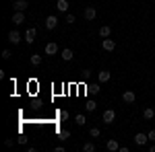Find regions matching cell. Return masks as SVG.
<instances>
[{
  "label": "cell",
  "instance_id": "5b68a950",
  "mask_svg": "<svg viewBox=\"0 0 155 152\" xmlns=\"http://www.w3.org/2000/svg\"><path fill=\"white\" fill-rule=\"evenodd\" d=\"M83 17L87 19V21H93V19L97 17V11H95V6H87V8H85V12H83Z\"/></svg>",
  "mask_w": 155,
  "mask_h": 152
},
{
  "label": "cell",
  "instance_id": "cb8c5ba5",
  "mask_svg": "<svg viewBox=\"0 0 155 152\" xmlns=\"http://www.w3.org/2000/svg\"><path fill=\"white\" fill-rule=\"evenodd\" d=\"M64 21H66L68 25H71V23H74V14H66V19H64Z\"/></svg>",
  "mask_w": 155,
  "mask_h": 152
},
{
  "label": "cell",
  "instance_id": "d6986e66",
  "mask_svg": "<svg viewBox=\"0 0 155 152\" xmlns=\"http://www.w3.org/2000/svg\"><path fill=\"white\" fill-rule=\"evenodd\" d=\"M83 152H95V144H93V142H85L83 144Z\"/></svg>",
  "mask_w": 155,
  "mask_h": 152
},
{
  "label": "cell",
  "instance_id": "ac0fdd59",
  "mask_svg": "<svg viewBox=\"0 0 155 152\" xmlns=\"http://www.w3.org/2000/svg\"><path fill=\"white\" fill-rule=\"evenodd\" d=\"M74 123H77V126H85V123H87V117H85L83 113L74 115Z\"/></svg>",
  "mask_w": 155,
  "mask_h": 152
},
{
  "label": "cell",
  "instance_id": "4fadbf2b",
  "mask_svg": "<svg viewBox=\"0 0 155 152\" xmlns=\"http://www.w3.org/2000/svg\"><path fill=\"white\" fill-rule=\"evenodd\" d=\"M106 148L110 152H116V150H120V144L116 140H114V138H112V140H107V144H106Z\"/></svg>",
  "mask_w": 155,
  "mask_h": 152
},
{
  "label": "cell",
  "instance_id": "5bb4252c",
  "mask_svg": "<svg viewBox=\"0 0 155 152\" xmlns=\"http://www.w3.org/2000/svg\"><path fill=\"white\" fill-rule=\"evenodd\" d=\"M56 8H58L60 12H66L68 11V0H58V2H56Z\"/></svg>",
  "mask_w": 155,
  "mask_h": 152
},
{
  "label": "cell",
  "instance_id": "52a82bcc",
  "mask_svg": "<svg viewBox=\"0 0 155 152\" xmlns=\"http://www.w3.org/2000/svg\"><path fill=\"white\" fill-rule=\"evenodd\" d=\"M147 142H149V136H145L143 132H139V134L134 136V144H137V146H145Z\"/></svg>",
  "mask_w": 155,
  "mask_h": 152
},
{
  "label": "cell",
  "instance_id": "277c9868",
  "mask_svg": "<svg viewBox=\"0 0 155 152\" xmlns=\"http://www.w3.org/2000/svg\"><path fill=\"white\" fill-rule=\"evenodd\" d=\"M27 6H29V2H27V0H15V2H12V8H15V11L25 12V11H27Z\"/></svg>",
  "mask_w": 155,
  "mask_h": 152
},
{
  "label": "cell",
  "instance_id": "30bf717a",
  "mask_svg": "<svg viewBox=\"0 0 155 152\" xmlns=\"http://www.w3.org/2000/svg\"><path fill=\"white\" fill-rule=\"evenodd\" d=\"M12 23H15V25L25 23V14H23L21 11H15V14H12Z\"/></svg>",
  "mask_w": 155,
  "mask_h": 152
},
{
  "label": "cell",
  "instance_id": "6da1fadb",
  "mask_svg": "<svg viewBox=\"0 0 155 152\" xmlns=\"http://www.w3.org/2000/svg\"><path fill=\"white\" fill-rule=\"evenodd\" d=\"M101 119H104V123L112 126V123H114V119H116V111H114V109H106V111H104V115H101Z\"/></svg>",
  "mask_w": 155,
  "mask_h": 152
},
{
  "label": "cell",
  "instance_id": "44dd1931",
  "mask_svg": "<svg viewBox=\"0 0 155 152\" xmlns=\"http://www.w3.org/2000/svg\"><path fill=\"white\" fill-rule=\"evenodd\" d=\"M95 101H87V103H85V109H87V111H95Z\"/></svg>",
  "mask_w": 155,
  "mask_h": 152
},
{
  "label": "cell",
  "instance_id": "e0dca14e",
  "mask_svg": "<svg viewBox=\"0 0 155 152\" xmlns=\"http://www.w3.org/2000/svg\"><path fill=\"white\" fill-rule=\"evenodd\" d=\"M62 60H64V62H71L72 60V49H68V47L62 49Z\"/></svg>",
  "mask_w": 155,
  "mask_h": 152
},
{
  "label": "cell",
  "instance_id": "2e32d148",
  "mask_svg": "<svg viewBox=\"0 0 155 152\" xmlns=\"http://www.w3.org/2000/svg\"><path fill=\"white\" fill-rule=\"evenodd\" d=\"M99 35H101V37H104V39H106V37H110V35H112V29H110L107 25H104V27L99 29Z\"/></svg>",
  "mask_w": 155,
  "mask_h": 152
},
{
  "label": "cell",
  "instance_id": "484cf974",
  "mask_svg": "<svg viewBox=\"0 0 155 152\" xmlns=\"http://www.w3.org/2000/svg\"><path fill=\"white\" fill-rule=\"evenodd\" d=\"M147 136H149V140H153V142H155V129H151V132H149Z\"/></svg>",
  "mask_w": 155,
  "mask_h": 152
},
{
  "label": "cell",
  "instance_id": "7a4b0ae2",
  "mask_svg": "<svg viewBox=\"0 0 155 152\" xmlns=\"http://www.w3.org/2000/svg\"><path fill=\"white\" fill-rule=\"evenodd\" d=\"M35 35H37V29H35V27H29V29L25 31V41L31 45V43L35 41Z\"/></svg>",
  "mask_w": 155,
  "mask_h": 152
},
{
  "label": "cell",
  "instance_id": "ba28073f",
  "mask_svg": "<svg viewBox=\"0 0 155 152\" xmlns=\"http://www.w3.org/2000/svg\"><path fill=\"white\" fill-rule=\"evenodd\" d=\"M122 101L124 103H134L137 101V95L132 93V91H126V93H122Z\"/></svg>",
  "mask_w": 155,
  "mask_h": 152
},
{
  "label": "cell",
  "instance_id": "8fae6325",
  "mask_svg": "<svg viewBox=\"0 0 155 152\" xmlns=\"http://www.w3.org/2000/svg\"><path fill=\"white\" fill-rule=\"evenodd\" d=\"M8 41H11L12 45H17V43L21 41V33H19V31H11V33H8Z\"/></svg>",
  "mask_w": 155,
  "mask_h": 152
},
{
  "label": "cell",
  "instance_id": "7402d4cb",
  "mask_svg": "<svg viewBox=\"0 0 155 152\" xmlns=\"http://www.w3.org/2000/svg\"><path fill=\"white\" fill-rule=\"evenodd\" d=\"M99 134H101V132H99V128H91V129H89V136H91V138H97Z\"/></svg>",
  "mask_w": 155,
  "mask_h": 152
},
{
  "label": "cell",
  "instance_id": "603a6c76",
  "mask_svg": "<svg viewBox=\"0 0 155 152\" xmlns=\"http://www.w3.org/2000/svg\"><path fill=\"white\" fill-rule=\"evenodd\" d=\"M58 136H60V140H66V138H68L71 134H68V129H60V132H58Z\"/></svg>",
  "mask_w": 155,
  "mask_h": 152
},
{
  "label": "cell",
  "instance_id": "9a60e30c",
  "mask_svg": "<svg viewBox=\"0 0 155 152\" xmlns=\"http://www.w3.org/2000/svg\"><path fill=\"white\" fill-rule=\"evenodd\" d=\"M143 117H145V119H153V117H155V109H153V107H145Z\"/></svg>",
  "mask_w": 155,
  "mask_h": 152
},
{
  "label": "cell",
  "instance_id": "8992f818",
  "mask_svg": "<svg viewBox=\"0 0 155 152\" xmlns=\"http://www.w3.org/2000/svg\"><path fill=\"white\" fill-rule=\"evenodd\" d=\"M56 27H58V17L50 14L48 19H46V29H50V31H52V29H56Z\"/></svg>",
  "mask_w": 155,
  "mask_h": 152
},
{
  "label": "cell",
  "instance_id": "d4e9b609",
  "mask_svg": "<svg viewBox=\"0 0 155 152\" xmlns=\"http://www.w3.org/2000/svg\"><path fill=\"white\" fill-rule=\"evenodd\" d=\"M2 58L8 60V58H11V51H8V49H4V51H2Z\"/></svg>",
  "mask_w": 155,
  "mask_h": 152
},
{
  "label": "cell",
  "instance_id": "9c48e42d",
  "mask_svg": "<svg viewBox=\"0 0 155 152\" xmlns=\"http://www.w3.org/2000/svg\"><path fill=\"white\" fill-rule=\"evenodd\" d=\"M97 78H99V82H107L112 78V72L110 70H99L97 72Z\"/></svg>",
  "mask_w": 155,
  "mask_h": 152
},
{
  "label": "cell",
  "instance_id": "7c38bea8",
  "mask_svg": "<svg viewBox=\"0 0 155 152\" xmlns=\"http://www.w3.org/2000/svg\"><path fill=\"white\" fill-rule=\"evenodd\" d=\"M56 51H58V43H54V41L46 43V54H48V56H54Z\"/></svg>",
  "mask_w": 155,
  "mask_h": 152
},
{
  "label": "cell",
  "instance_id": "3957f363",
  "mask_svg": "<svg viewBox=\"0 0 155 152\" xmlns=\"http://www.w3.org/2000/svg\"><path fill=\"white\" fill-rule=\"evenodd\" d=\"M101 47H104L106 51H114V49H116V41H114V39H110V37H106V39L101 41Z\"/></svg>",
  "mask_w": 155,
  "mask_h": 152
},
{
  "label": "cell",
  "instance_id": "ffe728a7",
  "mask_svg": "<svg viewBox=\"0 0 155 152\" xmlns=\"http://www.w3.org/2000/svg\"><path fill=\"white\" fill-rule=\"evenodd\" d=\"M29 60H31V64H33V66H39V64H41V56H39V54H33Z\"/></svg>",
  "mask_w": 155,
  "mask_h": 152
}]
</instances>
